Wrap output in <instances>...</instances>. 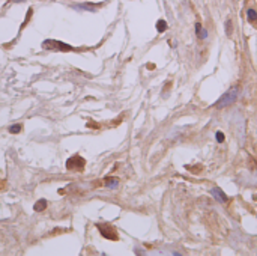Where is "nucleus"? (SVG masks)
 <instances>
[{
  "instance_id": "obj_1",
  "label": "nucleus",
  "mask_w": 257,
  "mask_h": 256,
  "mask_svg": "<svg viewBox=\"0 0 257 256\" xmlns=\"http://www.w3.org/2000/svg\"><path fill=\"white\" fill-rule=\"evenodd\" d=\"M238 97H239V87L234 86V87H231L230 91H227V92L217 101V107H218V108L227 107V105H230V104H233V102L236 101Z\"/></svg>"
},
{
  "instance_id": "obj_2",
  "label": "nucleus",
  "mask_w": 257,
  "mask_h": 256,
  "mask_svg": "<svg viewBox=\"0 0 257 256\" xmlns=\"http://www.w3.org/2000/svg\"><path fill=\"white\" fill-rule=\"evenodd\" d=\"M210 193H212V196L218 201V202H221V204H227L229 202V199H227V196H226V193L221 190V188H218V187H214L212 190H210Z\"/></svg>"
},
{
  "instance_id": "obj_3",
  "label": "nucleus",
  "mask_w": 257,
  "mask_h": 256,
  "mask_svg": "<svg viewBox=\"0 0 257 256\" xmlns=\"http://www.w3.org/2000/svg\"><path fill=\"white\" fill-rule=\"evenodd\" d=\"M247 17H248V21H250L251 24L257 26V12L254 9H248V11H247Z\"/></svg>"
},
{
  "instance_id": "obj_4",
  "label": "nucleus",
  "mask_w": 257,
  "mask_h": 256,
  "mask_svg": "<svg viewBox=\"0 0 257 256\" xmlns=\"http://www.w3.org/2000/svg\"><path fill=\"white\" fill-rule=\"evenodd\" d=\"M77 9H87V11H96V6L95 5H90V3H84V5H75Z\"/></svg>"
},
{
  "instance_id": "obj_5",
  "label": "nucleus",
  "mask_w": 257,
  "mask_h": 256,
  "mask_svg": "<svg viewBox=\"0 0 257 256\" xmlns=\"http://www.w3.org/2000/svg\"><path fill=\"white\" fill-rule=\"evenodd\" d=\"M165 29H167V23H165L164 20H159V21L156 23V30H158V32L162 33V32H165Z\"/></svg>"
},
{
  "instance_id": "obj_6",
  "label": "nucleus",
  "mask_w": 257,
  "mask_h": 256,
  "mask_svg": "<svg viewBox=\"0 0 257 256\" xmlns=\"http://www.w3.org/2000/svg\"><path fill=\"white\" fill-rule=\"evenodd\" d=\"M45 206H47V202L42 199V201H39L38 204L35 205V211H42V209H45Z\"/></svg>"
},
{
  "instance_id": "obj_7",
  "label": "nucleus",
  "mask_w": 257,
  "mask_h": 256,
  "mask_svg": "<svg viewBox=\"0 0 257 256\" xmlns=\"http://www.w3.org/2000/svg\"><path fill=\"white\" fill-rule=\"evenodd\" d=\"M215 137H217V142H218V143H223V142H224V134H223L221 131H217Z\"/></svg>"
},
{
  "instance_id": "obj_8",
  "label": "nucleus",
  "mask_w": 257,
  "mask_h": 256,
  "mask_svg": "<svg viewBox=\"0 0 257 256\" xmlns=\"http://www.w3.org/2000/svg\"><path fill=\"white\" fill-rule=\"evenodd\" d=\"M199 36H200V39H206L207 38V30H205V29H202L199 33H197Z\"/></svg>"
},
{
  "instance_id": "obj_9",
  "label": "nucleus",
  "mask_w": 257,
  "mask_h": 256,
  "mask_svg": "<svg viewBox=\"0 0 257 256\" xmlns=\"http://www.w3.org/2000/svg\"><path fill=\"white\" fill-rule=\"evenodd\" d=\"M9 131H11V133H20V131H21V127H20V125H12V127L9 128Z\"/></svg>"
},
{
  "instance_id": "obj_10",
  "label": "nucleus",
  "mask_w": 257,
  "mask_h": 256,
  "mask_svg": "<svg viewBox=\"0 0 257 256\" xmlns=\"http://www.w3.org/2000/svg\"><path fill=\"white\" fill-rule=\"evenodd\" d=\"M230 32H231V23L230 21H227V33L230 35Z\"/></svg>"
},
{
  "instance_id": "obj_11",
  "label": "nucleus",
  "mask_w": 257,
  "mask_h": 256,
  "mask_svg": "<svg viewBox=\"0 0 257 256\" xmlns=\"http://www.w3.org/2000/svg\"><path fill=\"white\" fill-rule=\"evenodd\" d=\"M200 30H202V24H200V23H197V24H196V32L199 33Z\"/></svg>"
}]
</instances>
